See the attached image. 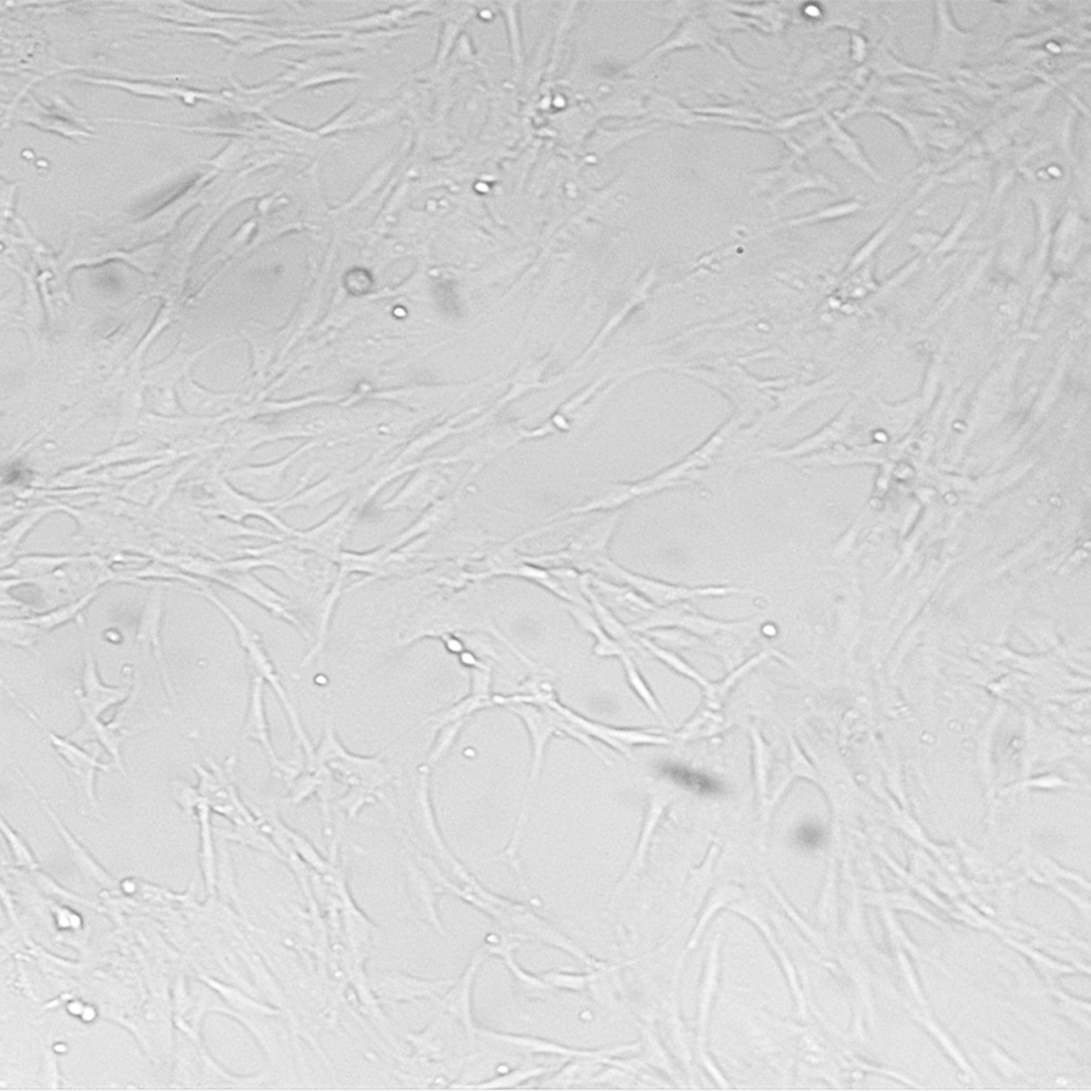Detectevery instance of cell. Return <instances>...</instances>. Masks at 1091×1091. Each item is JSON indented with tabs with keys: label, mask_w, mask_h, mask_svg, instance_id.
I'll return each mask as SVG.
<instances>
[{
	"label": "cell",
	"mask_w": 1091,
	"mask_h": 1091,
	"mask_svg": "<svg viewBox=\"0 0 1091 1091\" xmlns=\"http://www.w3.org/2000/svg\"><path fill=\"white\" fill-rule=\"evenodd\" d=\"M324 765L333 773L348 784L349 792L341 801L349 816H354L365 804L376 803L377 790L386 786L393 779L391 768L383 760V755L359 756L351 754L337 737L332 722L325 723L324 734L319 747L315 748L313 760L305 762V767Z\"/></svg>",
	"instance_id": "obj_1"
},
{
	"label": "cell",
	"mask_w": 1091,
	"mask_h": 1091,
	"mask_svg": "<svg viewBox=\"0 0 1091 1091\" xmlns=\"http://www.w3.org/2000/svg\"><path fill=\"white\" fill-rule=\"evenodd\" d=\"M191 581L192 582H188V587L191 588H185V592L198 595V597L209 600V602L227 618L228 622L231 623L233 631L237 633L238 642L244 650V654H246L248 665L250 666V669H252L253 676H259L263 678L266 684H269L271 688L275 690L278 700H280L283 709L286 711L289 726L292 728L294 736L297 738V743L303 751L305 762L313 760L315 754L314 745L311 743L308 732H306L297 707H295L294 701L289 698L287 689L284 688L275 664H273L268 653H266L261 634L255 631L254 628L249 627L248 623L244 622L242 618L230 608V606L222 602V600L217 597L214 589L209 587L210 582L204 581V578L196 576H192Z\"/></svg>",
	"instance_id": "obj_2"
},
{
	"label": "cell",
	"mask_w": 1091,
	"mask_h": 1091,
	"mask_svg": "<svg viewBox=\"0 0 1091 1091\" xmlns=\"http://www.w3.org/2000/svg\"><path fill=\"white\" fill-rule=\"evenodd\" d=\"M736 425V417H732L720 430L714 433V436L707 439V443L696 449L692 455H689L680 463L662 471L661 474L645 479L642 482L610 484L609 489L599 494L597 498L577 506V508L562 510L561 514L551 517V519H559V517L567 515L577 516L592 514V512L615 510L628 503H632L633 499L644 497V495L659 493L662 490L681 484L682 481L685 482V478L692 475L693 472H699L700 469L711 463L714 455L720 452L723 443L732 436Z\"/></svg>",
	"instance_id": "obj_3"
},
{
	"label": "cell",
	"mask_w": 1091,
	"mask_h": 1091,
	"mask_svg": "<svg viewBox=\"0 0 1091 1091\" xmlns=\"http://www.w3.org/2000/svg\"><path fill=\"white\" fill-rule=\"evenodd\" d=\"M2 688L9 694V698L14 701V704L22 712H25V715L41 728L44 737L47 738V742L55 750V754L64 762L70 782L76 789L78 803H80L83 814L89 812V814L100 818V820H104L102 808H100L96 797V777L100 771L111 772V768L114 766L100 761V750H103V748L99 747L97 744L82 747V745L72 742L69 737L58 736L57 733L49 731V727L44 725L41 716L30 709L4 681H2Z\"/></svg>",
	"instance_id": "obj_4"
},
{
	"label": "cell",
	"mask_w": 1091,
	"mask_h": 1091,
	"mask_svg": "<svg viewBox=\"0 0 1091 1091\" xmlns=\"http://www.w3.org/2000/svg\"><path fill=\"white\" fill-rule=\"evenodd\" d=\"M757 621H759L757 618L739 622L712 620V618L704 617L681 602L651 611L645 620L629 629L634 632H645L650 629L653 631L656 628H680L682 631L685 629L698 638L715 643L723 658L731 664H736L739 658L737 653L743 650V645H739L738 642L754 638Z\"/></svg>",
	"instance_id": "obj_5"
},
{
	"label": "cell",
	"mask_w": 1091,
	"mask_h": 1091,
	"mask_svg": "<svg viewBox=\"0 0 1091 1091\" xmlns=\"http://www.w3.org/2000/svg\"><path fill=\"white\" fill-rule=\"evenodd\" d=\"M204 498L199 505L204 514L210 517H222L236 525H243L249 517H259L280 531L284 537H291L294 528L278 519L272 509H276L280 499L264 501L241 492L227 481L225 474H211L205 484Z\"/></svg>",
	"instance_id": "obj_6"
},
{
	"label": "cell",
	"mask_w": 1091,
	"mask_h": 1091,
	"mask_svg": "<svg viewBox=\"0 0 1091 1091\" xmlns=\"http://www.w3.org/2000/svg\"><path fill=\"white\" fill-rule=\"evenodd\" d=\"M506 709L519 716L522 723H525L527 732L530 733L532 765L528 793H531L532 789L536 788L539 776H541L546 748H548L550 739L554 736H567L577 739L584 747L592 749L594 754L602 757L605 761L608 760L602 755V751L597 748V745L594 744L593 738L578 731L566 717L562 716L554 709H551V707L519 703L506 705Z\"/></svg>",
	"instance_id": "obj_7"
},
{
	"label": "cell",
	"mask_w": 1091,
	"mask_h": 1091,
	"mask_svg": "<svg viewBox=\"0 0 1091 1091\" xmlns=\"http://www.w3.org/2000/svg\"><path fill=\"white\" fill-rule=\"evenodd\" d=\"M206 765L208 767L194 762L193 768L198 776V792L211 812L232 824L252 818L253 812L243 803L236 784L237 756L228 757L225 765H219L214 757H206Z\"/></svg>",
	"instance_id": "obj_8"
},
{
	"label": "cell",
	"mask_w": 1091,
	"mask_h": 1091,
	"mask_svg": "<svg viewBox=\"0 0 1091 1091\" xmlns=\"http://www.w3.org/2000/svg\"><path fill=\"white\" fill-rule=\"evenodd\" d=\"M597 572L609 573V575L620 578L621 582L628 584L629 587H632L634 592L643 595V598L647 599L650 604H653L656 609L667 608V606L681 604L685 602V600L696 598H723L728 597V595L754 594V589L747 588L726 586L685 587L677 586V584L655 581V578L636 575V573L623 570L622 566L617 565L616 562L611 561L609 556H606V559L600 562Z\"/></svg>",
	"instance_id": "obj_9"
},
{
	"label": "cell",
	"mask_w": 1091,
	"mask_h": 1091,
	"mask_svg": "<svg viewBox=\"0 0 1091 1091\" xmlns=\"http://www.w3.org/2000/svg\"><path fill=\"white\" fill-rule=\"evenodd\" d=\"M209 582L219 583L221 586L241 594L242 597L252 600V602L268 611L277 620L289 623L306 640H310L308 629L305 628L302 620L297 615V604L291 598H288L287 595L278 593L277 589L272 588L268 584L261 581V578L254 575L253 571L221 570L219 562V571L210 577Z\"/></svg>",
	"instance_id": "obj_10"
},
{
	"label": "cell",
	"mask_w": 1091,
	"mask_h": 1091,
	"mask_svg": "<svg viewBox=\"0 0 1091 1091\" xmlns=\"http://www.w3.org/2000/svg\"><path fill=\"white\" fill-rule=\"evenodd\" d=\"M359 503L351 498L341 509L328 517L320 525L309 530H295L291 537L284 541L300 550L309 551L326 561L337 564L343 554V544L358 520Z\"/></svg>",
	"instance_id": "obj_11"
},
{
	"label": "cell",
	"mask_w": 1091,
	"mask_h": 1091,
	"mask_svg": "<svg viewBox=\"0 0 1091 1091\" xmlns=\"http://www.w3.org/2000/svg\"><path fill=\"white\" fill-rule=\"evenodd\" d=\"M166 586H171V583L158 582L154 587L152 586V588H150L148 598L145 600L141 615L138 617L135 640L139 650L153 656L156 665H158L161 681H163L166 696H169L171 703H174L176 700V692L174 684H172L169 664H166L163 640H161V627H163L165 610L164 587Z\"/></svg>",
	"instance_id": "obj_12"
},
{
	"label": "cell",
	"mask_w": 1091,
	"mask_h": 1091,
	"mask_svg": "<svg viewBox=\"0 0 1091 1091\" xmlns=\"http://www.w3.org/2000/svg\"><path fill=\"white\" fill-rule=\"evenodd\" d=\"M264 688L263 678L253 676L252 681H250L249 704L242 726V738L257 743L263 748L265 756L268 757L272 767L291 786L302 771L297 762L284 761L276 754L275 745L272 743L268 716H266Z\"/></svg>",
	"instance_id": "obj_13"
},
{
	"label": "cell",
	"mask_w": 1091,
	"mask_h": 1091,
	"mask_svg": "<svg viewBox=\"0 0 1091 1091\" xmlns=\"http://www.w3.org/2000/svg\"><path fill=\"white\" fill-rule=\"evenodd\" d=\"M795 153L792 158L784 160L778 169L761 176L760 186L770 193L772 204L806 191L839 193V187L831 177L811 169Z\"/></svg>",
	"instance_id": "obj_14"
},
{
	"label": "cell",
	"mask_w": 1091,
	"mask_h": 1091,
	"mask_svg": "<svg viewBox=\"0 0 1091 1091\" xmlns=\"http://www.w3.org/2000/svg\"><path fill=\"white\" fill-rule=\"evenodd\" d=\"M136 675L122 687L105 685L99 675L96 658L91 648L83 651L80 687L76 689V700L81 712L102 716L111 707L125 703L135 687Z\"/></svg>",
	"instance_id": "obj_15"
},
{
	"label": "cell",
	"mask_w": 1091,
	"mask_h": 1091,
	"mask_svg": "<svg viewBox=\"0 0 1091 1091\" xmlns=\"http://www.w3.org/2000/svg\"><path fill=\"white\" fill-rule=\"evenodd\" d=\"M317 445L319 443L305 444L302 447L295 449L292 453L286 456V458L276 461V463L241 467V469L225 472V476L228 482L232 483L241 492L252 495L254 498L272 501L266 498L280 487L289 467L300 456L315 448Z\"/></svg>",
	"instance_id": "obj_16"
},
{
	"label": "cell",
	"mask_w": 1091,
	"mask_h": 1091,
	"mask_svg": "<svg viewBox=\"0 0 1091 1091\" xmlns=\"http://www.w3.org/2000/svg\"><path fill=\"white\" fill-rule=\"evenodd\" d=\"M543 705H549L567 721L572 723L573 726L577 727L578 731L583 732L589 738H598L600 742L608 744L609 747L621 751L622 755L628 757L632 756L631 749L633 745H666L669 744V739L664 736H658V734L647 733L644 731H627V728H617L611 726L602 725V723H597L586 720L576 712L567 709V707L562 705L559 699L551 698L548 703Z\"/></svg>",
	"instance_id": "obj_17"
},
{
	"label": "cell",
	"mask_w": 1091,
	"mask_h": 1091,
	"mask_svg": "<svg viewBox=\"0 0 1091 1091\" xmlns=\"http://www.w3.org/2000/svg\"><path fill=\"white\" fill-rule=\"evenodd\" d=\"M973 32L961 30L950 13L949 3H934V42L932 68L949 70L965 60Z\"/></svg>",
	"instance_id": "obj_18"
},
{
	"label": "cell",
	"mask_w": 1091,
	"mask_h": 1091,
	"mask_svg": "<svg viewBox=\"0 0 1091 1091\" xmlns=\"http://www.w3.org/2000/svg\"><path fill=\"white\" fill-rule=\"evenodd\" d=\"M100 717L102 716L82 712L81 726L76 732H72L69 738L82 745V747L97 744L99 747L107 751L111 759H113V766L126 778L127 772L124 756H122V747H124L127 738L135 736L139 732L133 731L129 727V723L120 721L118 716H114L113 721L108 723H104Z\"/></svg>",
	"instance_id": "obj_19"
},
{
	"label": "cell",
	"mask_w": 1091,
	"mask_h": 1091,
	"mask_svg": "<svg viewBox=\"0 0 1091 1091\" xmlns=\"http://www.w3.org/2000/svg\"><path fill=\"white\" fill-rule=\"evenodd\" d=\"M455 983L456 979L428 981V979L410 977L405 974H392V976H377L371 984L372 989L383 1000L414 1001L427 998L441 1000Z\"/></svg>",
	"instance_id": "obj_20"
},
{
	"label": "cell",
	"mask_w": 1091,
	"mask_h": 1091,
	"mask_svg": "<svg viewBox=\"0 0 1091 1091\" xmlns=\"http://www.w3.org/2000/svg\"><path fill=\"white\" fill-rule=\"evenodd\" d=\"M80 559L72 554H27L2 567L0 592L27 586L37 578L53 575L66 565Z\"/></svg>",
	"instance_id": "obj_21"
},
{
	"label": "cell",
	"mask_w": 1091,
	"mask_h": 1091,
	"mask_svg": "<svg viewBox=\"0 0 1091 1091\" xmlns=\"http://www.w3.org/2000/svg\"><path fill=\"white\" fill-rule=\"evenodd\" d=\"M26 788L31 790L32 794L36 795L44 814L48 816L49 820L54 824V827L57 828V831L60 837H62L65 845L68 846L71 859L74 861V864L78 868V871L81 872V875L89 878V881L97 883L99 886H102L103 888L115 889L118 887V881H116L113 875H110V873L105 871L91 854L88 853V850L83 848L80 842H78L74 835L69 831V828L66 827L59 816L55 814L51 805H49L46 800L42 799L41 795L37 794L32 784L26 783Z\"/></svg>",
	"instance_id": "obj_22"
},
{
	"label": "cell",
	"mask_w": 1091,
	"mask_h": 1091,
	"mask_svg": "<svg viewBox=\"0 0 1091 1091\" xmlns=\"http://www.w3.org/2000/svg\"><path fill=\"white\" fill-rule=\"evenodd\" d=\"M824 124H826L827 127L829 147H831L834 152L837 153L846 164L853 166L854 170L860 171L861 174L870 177V180L875 183L886 182L881 172L876 169V165L872 163L870 158H868L859 139L851 135L850 131L846 130L845 127L840 125L837 119L832 118L831 115H824Z\"/></svg>",
	"instance_id": "obj_23"
},
{
	"label": "cell",
	"mask_w": 1091,
	"mask_h": 1091,
	"mask_svg": "<svg viewBox=\"0 0 1091 1091\" xmlns=\"http://www.w3.org/2000/svg\"><path fill=\"white\" fill-rule=\"evenodd\" d=\"M176 399L183 410L194 415L222 414L232 407L241 397L238 393H217L199 387L192 375L183 378L175 387Z\"/></svg>",
	"instance_id": "obj_24"
},
{
	"label": "cell",
	"mask_w": 1091,
	"mask_h": 1091,
	"mask_svg": "<svg viewBox=\"0 0 1091 1091\" xmlns=\"http://www.w3.org/2000/svg\"><path fill=\"white\" fill-rule=\"evenodd\" d=\"M447 486L443 474L434 470H422L405 484L397 497L389 501L383 509L409 508L412 510L434 505Z\"/></svg>",
	"instance_id": "obj_25"
},
{
	"label": "cell",
	"mask_w": 1091,
	"mask_h": 1091,
	"mask_svg": "<svg viewBox=\"0 0 1091 1091\" xmlns=\"http://www.w3.org/2000/svg\"><path fill=\"white\" fill-rule=\"evenodd\" d=\"M937 185L938 181L934 176L929 177V180L923 182L922 185L918 187V191H916V193L912 194V196L907 199V202L901 205L900 208L896 210L895 214L891 216L889 219L884 222V225L878 228V230L873 233L870 239H868L864 246H862L854 255L853 265L857 266L861 264L862 261L870 259L876 250L881 249L896 231V228L901 225V221L906 219V216L910 214L912 208H916V206L920 204L923 198L929 196V193H931Z\"/></svg>",
	"instance_id": "obj_26"
},
{
	"label": "cell",
	"mask_w": 1091,
	"mask_h": 1091,
	"mask_svg": "<svg viewBox=\"0 0 1091 1091\" xmlns=\"http://www.w3.org/2000/svg\"><path fill=\"white\" fill-rule=\"evenodd\" d=\"M355 481V475L353 474H332L317 483L315 486L303 490L302 493L292 495V497L282 498L280 504L277 505L276 510L298 508V506H303V508H315L326 503L328 499L335 497L341 492H345L349 486H353Z\"/></svg>",
	"instance_id": "obj_27"
},
{
	"label": "cell",
	"mask_w": 1091,
	"mask_h": 1091,
	"mask_svg": "<svg viewBox=\"0 0 1091 1091\" xmlns=\"http://www.w3.org/2000/svg\"><path fill=\"white\" fill-rule=\"evenodd\" d=\"M861 113H875L878 115L886 116L891 122L898 125L901 130H905L907 138L910 142L915 145L918 150H923L929 141H932V136L934 130H937V125L939 122L937 119L928 118V116H921L910 113H900L893 108L886 107H864Z\"/></svg>",
	"instance_id": "obj_28"
},
{
	"label": "cell",
	"mask_w": 1091,
	"mask_h": 1091,
	"mask_svg": "<svg viewBox=\"0 0 1091 1091\" xmlns=\"http://www.w3.org/2000/svg\"><path fill=\"white\" fill-rule=\"evenodd\" d=\"M100 589L82 595V597L70 600L68 604L55 606V608L43 610L41 613L27 616L42 631L49 633L55 629L68 625L70 622H83V611L97 599Z\"/></svg>",
	"instance_id": "obj_29"
},
{
	"label": "cell",
	"mask_w": 1091,
	"mask_h": 1091,
	"mask_svg": "<svg viewBox=\"0 0 1091 1091\" xmlns=\"http://www.w3.org/2000/svg\"><path fill=\"white\" fill-rule=\"evenodd\" d=\"M211 809L203 801L197 808L199 824V865H202L203 877L206 891L209 895L216 893L217 878V853L214 838V828L210 820Z\"/></svg>",
	"instance_id": "obj_30"
},
{
	"label": "cell",
	"mask_w": 1091,
	"mask_h": 1091,
	"mask_svg": "<svg viewBox=\"0 0 1091 1091\" xmlns=\"http://www.w3.org/2000/svg\"><path fill=\"white\" fill-rule=\"evenodd\" d=\"M60 506L48 505V506H37V508L26 514L24 517L10 528H5L2 531V543H0V559H2L3 565L5 561L10 559L11 555L19 550L21 543H24L25 539L30 533L35 530L36 526L41 525L43 519H46L54 512H58Z\"/></svg>",
	"instance_id": "obj_31"
},
{
	"label": "cell",
	"mask_w": 1091,
	"mask_h": 1091,
	"mask_svg": "<svg viewBox=\"0 0 1091 1091\" xmlns=\"http://www.w3.org/2000/svg\"><path fill=\"white\" fill-rule=\"evenodd\" d=\"M578 588H581L583 595H586L589 604H592L595 611H597L600 625H602L611 639H615L620 645H628V647L642 651V645H640V643L631 636L629 629L623 627L622 623L610 613L609 609L606 608L605 605L600 604L598 598L595 597L592 589V576L583 575L581 577V582H578Z\"/></svg>",
	"instance_id": "obj_32"
},
{
	"label": "cell",
	"mask_w": 1091,
	"mask_h": 1091,
	"mask_svg": "<svg viewBox=\"0 0 1091 1091\" xmlns=\"http://www.w3.org/2000/svg\"><path fill=\"white\" fill-rule=\"evenodd\" d=\"M567 611L575 618L576 622L583 631L593 634L597 644L594 647V654L599 656V658H610V656H620L625 654V650L622 645L618 644L615 639H611L608 632L605 631L599 621L584 610L583 606L570 604L566 606Z\"/></svg>",
	"instance_id": "obj_33"
},
{
	"label": "cell",
	"mask_w": 1091,
	"mask_h": 1091,
	"mask_svg": "<svg viewBox=\"0 0 1091 1091\" xmlns=\"http://www.w3.org/2000/svg\"><path fill=\"white\" fill-rule=\"evenodd\" d=\"M46 634L30 620V617L2 618L0 620V639L10 647L30 650L41 642Z\"/></svg>",
	"instance_id": "obj_34"
},
{
	"label": "cell",
	"mask_w": 1091,
	"mask_h": 1091,
	"mask_svg": "<svg viewBox=\"0 0 1091 1091\" xmlns=\"http://www.w3.org/2000/svg\"><path fill=\"white\" fill-rule=\"evenodd\" d=\"M203 979L209 985L210 988L217 990L221 998L227 1001L228 1006L231 1007L230 1011L222 1012L254 1018L277 1015V1011L272 1009V1007L257 1003V1001L249 998V996L242 992H239L236 988L228 987V985L216 981V979H211L209 977L203 976Z\"/></svg>",
	"instance_id": "obj_35"
},
{
	"label": "cell",
	"mask_w": 1091,
	"mask_h": 1091,
	"mask_svg": "<svg viewBox=\"0 0 1091 1091\" xmlns=\"http://www.w3.org/2000/svg\"><path fill=\"white\" fill-rule=\"evenodd\" d=\"M868 66H870V69L875 72L876 76L884 78L900 76L932 78V80H938L939 78L937 72L923 71L900 62V60L896 58L895 55L891 53L886 46H884V44L878 46L875 51L872 53Z\"/></svg>",
	"instance_id": "obj_36"
},
{
	"label": "cell",
	"mask_w": 1091,
	"mask_h": 1091,
	"mask_svg": "<svg viewBox=\"0 0 1091 1091\" xmlns=\"http://www.w3.org/2000/svg\"><path fill=\"white\" fill-rule=\"evenodd\" d=\"M864 209V205L859 198L845 199V202H839L829 206H824V208L812 211V214L794 217V219L783 222V227H805L822 225V222L835 221L839 219H845V217L853 216L857 211Z\"/></svg>",
	"instance_id": "obj_37"
},
{
	"label": "cell",
	"mask_w": 1091,
	"mask_h": 1091,
	"mask_svg": "<svg viewBox=\"0 0 1091 1091\" xmlns=\"http://www.w3.org/2000/svg\"><path fill=\"white\" fill-rule=\"evenodd\" d=\"M219 859H217L216 891H219L221 898L232 901L238 910L242 911V900L239 896L236 875L231 864V854L228 851V840L219 834Z\"/></svg>",
	"instance_id": "obj_38"
},
{
	"label": "cell",
	"mask_w": 1091,
	"mask_h": 1091,
	"mask_svg": "<svg viewBox=\"0 0 1091 1091\" xmlns=\"http://www.w3.org/2000/svg\"><path fill=\"white\" fill-rule=\"evenodd\" d=\"M639 643H642L643 647L647 648L651 654L656 656V658H658L659 661L664 662L665 665L669 666L670 669L678 673V675L687 677L689 678V680H692L696 684L700 685L701 689H703L704 692H707V690L711 688L712 682L707 680L704 676H701L700 673L693 669L692 666H689L687 662L680 658V656L670 653V651L659 647V645H656L655 643L651 642V640L645 638H640Z\"/></svg>",
	"instance_id": "obj_39"
},
{
	"label": "cell",
	"mask_w": 1091,
	"mask_h": 1091,
	"mask_svg": "<svg viewBox=\"0 0 1091 1091\" xmlns=\"http://www.w3.org/2000/svg\"><path fill=\"white\" fill-rule=\"evenodd\" d=\"M620 659L622 662L623 669H625L628 682L631 685L634 693L643 700V703L648 707V710L653 712L656 717H659V720L667 725L665 712L662 711V707L659 705L658 700L655 699L653 690L648 688L647 682H645L643 676L640 675L638 666L633 664L631 656L625 653L620 656Z\"/></svg>",
	"instance_id": "obj_40"
},
{
	"label": "cell",
	"mask_w": 1091,
	"mask_h": 1091,
	"mask_svg": "<svg viewBox=\"0 0 1091 1091\" xmlns=\"http://www.w3.org/2000/svg\"><path fill=\"white\" fill-rule=\"evenodd\" d=\"M989 175V164L984 160H972L967 163H963L956 169L945 172L942 176L937 177L938 183H948V185L963 186V185H974V183L984 182L985 177Z\"/></svg>",
	"instance_id": "obj_41"
},
{
	"label": "cell",
	"mask_w": 1091,
	"mask_h": 1091,
	"mask_svg": "<svg viewBox=\"0 0 1091 1091\" xmlns=\"http://www.w3.org/2000/svg\"><path fill=\"white\" fill-rule=\"evenodd\" d=\"M979 214V204L977 202H968L965 208H963L962 214L955 220L953 227L950 228L948 233H944L942 241H940L939 246L934 250V254H943L950 252L954 249L961 239L968 230V227L977 220Z\"/></svg>",
	"instance_id": "obj_42"
},
{
	"label": "cell",
	"mask_w": 1091,
	"mask_h": 1091,
	"mask_svg": "<svg viewBox=\"0 0 1091 1091\" xmlns=\"http://www.w3.org/2000/svg\"><path fill=\"white\" fill-rule=\"evenodd\" d=\"M0 824H2L3 837L8 840L11 851H13L15 864L24 866L26 870L36 871L38 862L35 859V855H33V851L30 846H27L24 838H22L14 828L9 826L4 817H2Z\"/></svg>",
	"instance_id": "obj_43"
},
{
	"label": "cell",
	"mask_w": 1091,
	"mask_h": 1091,
	"mask_svg": "<svg viewBox=\"0 0 1091 1091\" xmlns=\"http://www.w3.org/2000/svg\"><path fill=\"white\" fill-rule=\"evenodd\" d=\"M172 799L183 811V814L188 816H194L197 814V808L199 804L203 803L204 799L198 792V788L192 786L191 783L185 781V779H174L170 783Z\"/></svg>",
	"instance_id": "obj_44"
},
{
	"label": "cell",
	"mask_w": 1091,
	"mask_h": 1091,
	"mask_svg": "<svg viewBox=\"0 0 1091 1091\" xmlns=\"http://www.w3.org/2000/svg\"><path fill=\"white\" fill-rule=\"evenodd\" d=\"M467 722L469 721L448 723V725L439 728L437 732L436 743H434L430 755H428V766L436 765V762L441 760L443 757L447 755L450 749H452L456 739H458L459 734L463 731Z\"/></svg>",
	"instance_id": "obj_45"
},
{
	"label": "cell",
	"mask_w": 1091,
	"mask_h": 1091,
	"mask_svg": "<svg viewBox=\"0 0 1091 1091\" xmlns=\"http://www.w3.org/2000/svg\"><path fill=\"white\" fill-rule=\"evenodd\" d=\"M42 1087L46 1089H59L62 1082V1073L59 1070L57 1050L53 1046L43 1045V1065L41 1076Z\"/></svg>",
	"instance_id": "obj_46"
},
{
	"label": "cell",
	"mask_w": 1091,
	"mask_h": 1091,
	"mask_svg": "<svg viewBox=\"0 0 1091 1091\" xmlns=\"http://www.w3.org/2000/svg\"><path fill=\"white\" fill-rule=\"evenodd\" d=\"M942 237V233L937 231L923 230L912 233L907 243L922 253H931L937 250Z\"/></svg>",
	"instance_id": "obj_47"
},
{
	"label": "cell",
	"mask_w": 1091,
	"mask_h": 1091,
	"mask_svg": "<svg viewBox=\"0 0 1091 1091\" xmlns=\"http://www.w3.org/2000/svg\"><path fill=\"white\" fill-rule=\"evenodd\" d=\"M851 57H853L855 62H862V60H865L868 57L866 43L864 38L859 35H853V37H851Z\"/></svg>",
	"instance_id": "obj_48"
}]
</instances>
